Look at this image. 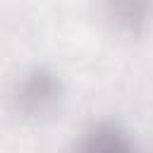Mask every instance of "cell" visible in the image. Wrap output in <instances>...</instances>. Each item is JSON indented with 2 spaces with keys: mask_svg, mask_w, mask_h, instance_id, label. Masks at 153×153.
Returning a JSON list of instances; mask_svg holds the SVG:
<instances>
[{
  "mask_svg": "<svg viewBox=\"0 0 153 153\" xmlns=\"http://www.w3.org/2000/svg\"><path fill=\"white\" fill-rule=\"evenodd\" d=\"M65 100L62 76L50 67L26 69L10 88V108L24 120L50 117Z\"/></svg>",
  "mask_w": 153,
  "mask_h": 153,
  "instance_id": "obj_1",
  "label": "cell"
},
{
  "mask_svg": "<svg viewBox=\"0 0 153 153\" xmlns=\"http://www.w3.org/2000/svg\"><path fill=\"white\" fill-rule=\"evenodd\" d=\"M72 153H139V148L122 124L112 120H100L79 134Z\"/></svg>",
  "mask_w": 153,
  "mask_h": 153,
  "instance_id": "obj_2",
  "label": "cell"
},
{
  "mask_svg": "<svg viewBox=\"0 0 153 153\" xmlns=\"http://www.w3.org/2000/svg\"><path fill=\"white\" fill-rule=\"evenodd\" d=\"M105 22L124 36H141L151 19V0H100Z\"/></svg>",
  "mask_w": 153,
  "mask_h": 153,
  "instance_id": "obj_3",
  "label": "cell"
}]
</instances>
